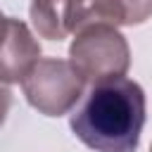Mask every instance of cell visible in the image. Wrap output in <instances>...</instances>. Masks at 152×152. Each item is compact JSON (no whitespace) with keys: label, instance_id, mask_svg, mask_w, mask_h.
Instances as JSON below:
<instances>
[{"label":"cell","instance_id":"6da1fadb","mask_svg":"<svg viewBox=\"0 0 152 152\" xmlns=\"http://www.w3.org/2000/svg\"><path fill=\"white\" fill-rule=\"evenodd\" d=\"M145 90L133 78L119 76L93 83L71 112L74 135L95 152H135L145 126Z\"/></svg>","mask_w":152,"mask_h":152},{"label":"cell","instance_id":"7a4b0ae2","mask_svg":"<svg viewBox=\"0 0 152 152\" xmlns=\"http://www.w3.org/2000/svg\"><path fill=\"white\" fill-rule=\"evenodd\" d=\"M69 62L83 83H100L126 76L131 66V48L119 28L107 24L83 26L69 45Z\"/></svg>","mask_w":152,"mask_h":152},{"label":"cell","instance_id":"3957f363","mask_svg":"<svg viewBox=\"0 0 152 152\" xmlns=\"http://www.w3.org/2000/svg\"><path fill=\"white\" fill-rule=\"evenodd\" d=\"M83 78L69 59H38V64L24 76L21 88L33 109L45 116H62L76 107L83 95Z\"/></svg>","mask_w":152,"mask_h":152},{"label":"cell","instance_id":"277c9868","mask_svg":"<svg viewBox=\"0 0 152 152\" xmlns=\"http://www.w3.org/2000/svg\"><path fill=\"white\" fill-rule=\"evenodd\" d=\"M38 59L40 45L31 28L14 17H5L0 21V83H21Z\"/></svg>","mask_w":152,"mask_h":152},{"label":"cell","instance_id":"5b68a950","mask_svg":"<svg viewBox=\"0 0 152 152\" xmlns=\"http://www.w3.org/2000/svg\"><path fill=\"white\" fill-rule=\"evenodd\" d=\"M152 17V0H78L76 31L93 24L135 26Z\"/></svg>","mask_w":152,"mask_h":152},{"label":"cell","instance_id":"8992f818","mask_svg":"<svg viewBox=\"0 0 152 152\" xmlns=\"http://www.w3.org/2000/svg\"><path fill=\"white\" fill-rule=\"evenodd\" d=\"M76 2L78 0H31V24L40 38L64 40L76 33Z\"/></svg>","mask_w":152,"mask_h":152},{"label":"cell","instance_id":"52a82bcc","mask_svg":"<svg viewBox=\"0 0 152 152\" xmlns=\"http://www.w3.org/2000/svg\"><path fill=\"white\" fill-rule=\"evenodd\" d=\"M10 104H12V90L7 86L0 83V126L5 124L7 119V112H10Z\"/></svg>","mask_w":152,"mask_h":152},{"label":"cell","instance_id":"ba28073f","mask_svg":"<svg viewBox=\"0 0 152 152\" xmlns=\"http://www.w3.org/2000/svg\"><path fill=\"white\" fill-rule=\"evenodd\" d=\"M2 19H5V14H2V12H0V21H2Z\"/></svg>","mask_w":152,"mask_h":152},{"label":"cell","instance_id":"9c48e42d","mask_svg":"<svg viewBox=\"0 0 152 152\" xmlns=\"http://www.w3.org/2000/svg\"><path fill=\"white\" fill-rule=\"evenodd\" d=\"M150 152H152V145H150Z\"/></svg>","mask_w":152,"mask_h":152}]
</instances>
